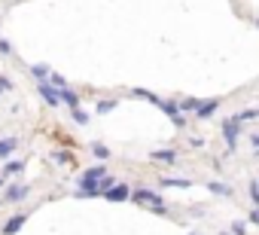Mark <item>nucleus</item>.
Instances as JSON below:
<instances>
[{
  "label": "nucleus",
  "mask_w": 259,
  "mask_h": 235,
  "mask_svg": "<svg viewBox=\"0 0 259 235\" xmlns=\"http://www.w3.org/2000/svg\"><path fill=\"white\" fill-rule=\"evenodd\" d=\"M16 147H19V141H16V138H4V141H0V156H10Z\"/></svg>",
  "instance_id": "13"
},
{
  "label": "nucleus",
  "mask_w": 259,
  "mask_h": 235,
  "mask_svg": "<svg viewBox=\"0 0 259 235\" xmlns=\"http://www.w3.org/2000/svg\"><path fill=\"white\" fill-rule=\"evenodd\" d=\"M31 73H34V76H37V80H46V76H49V73H52V70H49V67H46V64H34V67H31Z\"/></svg>",
  "instance_id": "16"
},
{
  "label": "nucleus",
  "mask_w": 259,
  "mask_h": 235,
  "mask_svg": "<svg viewBox=\"0 0 259 235\" xmlns=\"http://www.w3.org/2000/svg\"><path fill=\"white\" fill-rule=\"evenodd\" d=\"M238 126H241V123H235V120H226V123H223V138H226L229 150L238 147V138H241V129H238Z\"/></svg>",
  "instance_id": "3"
},
{
  "label": "nucleus",
  "mask_w": 259,
  "mask_h": 235,
  "mask_svg": "<svg viewBox=\"0 0 259 235\" xmlns=\"http://www.w3.org/2000/svg\"><path fill=\"white\" fill-rule=\"evenodd\" d=\"M132 199H135L138 205H144V208L156 211V214H165V211H168V208H165V202H162V195H159V192H153V189H135V192H132Z\"/></svg>",
  "instance_id": "2"
},
{
  "label": "nucleus",
  "mask_w": 259,
  "mask_h": 235,
  "mask_svg": "<svg viewBox=\"0 0 259 235\" xmlns=\"http://www.w3.org/2000/svg\"><path fill=\"white\" fill-rule=\"evenodd\" d=\"M162 186H180L183 189V186H189V180L186 177H162Z\"/></svg>",
  "instance_id": "14"
},
{
  "label": "nucleus",
  "mask_w": 259,
  "mask_h": 235,
  "mask_svg": "<svg viewBox=\"0 0 259 235\" xmlns=\"http://www.w3.org/2000/svg\"><path fill=\"white\" fill-rule=\"evenodd\" d=\"M0 186H4V180H0Z\"/></svg>",
  "instance_id": "24"
},
{
  "label": "nucleus",
  "mask_w": 259,
  "mask_h": 235,
  "mask_svg": "<svg viewBox=\"0 0 259 235\" xmlns=\"http://www.w3.org/2000/svg\"><path fill=\"white\" fill-rule=\"evenodd\" d=\"M250 220H253V223H259V208H253V211H250Z\"/></svg>",
  "instance_id": "23"
},
{
  "label": "nucleus",
  "mask_w": 259,
  "mask_h": 235,
  "mask_svg": "<svg viewBox=\"0 0 259 235\" xmlns=\"http://www.w3.org/2000/svg\"><path fill=\"white\" fill-rule=\"evenodd\" d=\"M25 220H28V214H16L13 220H7V226H4V235H16V232L25 226Z\"/></svg>",
  "instance_id": "8"
},
{
  "label": "nucleus",
  "mask_w": 259,
  "mask_h": 235,
  "mask_svg": "<svg viewBox=\"0 0 259 235\" xmlns=\"http://www.w3.org/2000/svg\"><path fill=\"white\" fill-rule=\"evenodd\" d=\"M256 25H259V22H256Z\"/></svg>",
  "instance_id": "25"
},
{
  "label": "nucleus",
  "mask_w": 259,
  "mask_h": 235,
  "mask_svg": "<svg viewBox=\"0 0 259 235\" xmlns=\"http://www.w3.org/2000/svg\"><path fill=\"white\" fill-rule=\"evenodd\" d=\"M159 107H162V110H165V113L171 116V120H174V126H177V129L183 126V110H180V104H171V101H162Z\"/></svg>",
  "instance_id": "6"
},
{
  "label": "nucleus",
  "mask_w": 259,
  "mask_h": 235,
  "mask_svg": "<svg viewBox=\"0 0 259 235\" xmlns=\"http://www.w3.org/2000/svg\"><path fill=\"white\" fill-rule=\"evenodd\" d=\"M232 235H247V223L244 220H235L232 223Z\"/></svg>",
  "instance_id": "19"
},
{
  "label": "nucleus",
  "mask_w": 259,
  "mask_h": 235,
  "mask_svg": "<svg viewBox=\"0 0 259 235\" xmlns=\"http://www.w3.org/2000/svg\"><path fill=\"white\" fill-rule=\"evenodd\" d=\"M235 123H247V120H259V107H250V110H241L238 116H232Z\"/></svg>",
  "instance_id": "12"
},
{
  "label": "nucleus",
  "mask_w": 259,
  "mask_h": 235,
  "mask_svg": "<svg viewBox=\"0 0 259 235\" xmlns=\"http://www.w3.org/2000/svg\"><path fill=\"white\" fill-rule=\"evenodd\" d=\"M128 195H132V189H128V183H113L107 192H104V199H110V202H125Z\"/></svg>",
  "instance_id": "4"
},
{
  "label": "nucleus",
  "mask_w": 259,
  "mask_h": 235,
  "mask_svg": "<svg viewBox=\"0 0 259 235\" xmlns=\"http://www.w3.org/2000/svg\"><path fill=\"white\" fill-rule=\"evenodd\" d=\"M113 107H116V101H101V104H98V113H110Z\"/></svg>",
  "instance_id": "21"
},
{
  "label": "nucleus",
  "mask_w": 259,
  "mask_h": 235,
  "mask_svg": "<svg viewBox=\"0 0 259 235\" xmlns=\"http://www.w3.org/2000/svg\"><path fill=\"white\" fill-rule=\"evenodd\" d=\"M37 92H40V95L46 98V104H49V107H58V104H61L58 92H55V89H52V86H49L46 80H40V83H37Z\"/></svg>",
  "instance_id": "5"
},
{
  "label": "nucleus",
  "mask_w": 259,
  "mask_h": 235,
  "mask_svg": "<svg viewBox=\"0 0 259 235\" xmlns=\"http://www.w3.org/2000/svg\"><path fill=\"white\" fill-rule=\"evenodd\" d=\"M0 52H7V55H10V52H13V46H10L7 40H0Z\"/></svg>",
  "instance_id": "22"
},
{
  "label": "nucleus",
  "mask_w": 259,
  "mask_h": 235,
  "mask_svg": "<svg viewBox=\"0 0 259 235\" xmlns=\"http://www.w3.org/2000/svg\"><path fill=\"white\" fill-rule=\"evenodd\" d=\"M73 120H76L79 126H85V123H89V113H82V110L76 107V110H73Z\"/></svg>",
  "instance_id": "20"
},
{
  "label": "nucleus",
  "mask_w": 259,
  "mask_h": 235,
  "mask_svg": "<svg viewBox=\"0 0 259 235\" xmlns=\"http://www.w3.org/2000/svg\"><path fill=\"white\" fill-rule=\"evenodd\" d=\"M210 186V192H220V195H232V186L229 183H220V180H213V183H207Z\"/></svg>",
  "instance_id": "15"
},
{
  "label": "nucleus",
  "mask_w": 259,
  "mask_h": 235,
  "mask_svg": "<svg viewBox=\"0 0 259 235\" xmlns=\"http://www.w3.org/2000/svg\"><path fill=\"white\" fill-rule=\"evenodd\" d=\"M150 159H153V162H162V165H174V162H177V153H174V150H156Z\"/></svg>",
  "instance_id": "9"
},
{
  "label": "nucleus",
  "mask_w": 259,
  "mask_h": 235,
  "mask_svg": "<svg viewBox=\"0 0 259 235\" xmlns=\"http://www.w3.org/2000/svg\"><path fill=\"white\" fill-rule=\"evenodd\" d=\"M92 153H95L98 159H110V150H107L104 144H92Z\"/></svg>",
  "instance_id": "17"
},
{
  "label": "nucleus",
  "mask_w": 259,
  "mask_h": 235,
  "mask_svg": "<svg viewBox=\"0 0 259 235\" xmlns=\"http://www.w3.org/2000/svg\"><path fill=\"white\" fill-rule=\"evenodd\" d=\"M220 107V101L217 98H210V101H201L198 104V110H195V116H198V120H207V116H213V110Z\"/></svg>",
  "instance_id": "7"
},
{
  "label": "nucleus",
  "mask_w": 259,
  "mask_h": 235,
  "mask_svg": "<svg viewBox=\"0 0 259 235\" xmlns=\"http://www.w3.org/2000/svg\"><path fill=\"white\" fill-rule=\"evenodd\" d=\"M28 195V186H10L7 189V202H22Z\"/></svg>",
  "instance_id": "11"
},
{
  "label": "nucleus",
  "mask_w": 259,
  "mask_h": 235,
  "mask_svg": "<svg viewBox=\"0 0 259 235\" xmlns=\"http://www.w3.org/2000/svg\"><path fill=\"white\" fill-rule=\"evenodd\" d=\"M22 168H25V162H7L4 165V174H19Z\"/></svg>",
  "instance_id": "18"
},
{
  "label": "nucleus",
  "mask_w": 259,
  "mask_h": 235,
  "mask_svg": "<svg viewBox=\"0 0 259 235\" xmlns=\"http://www.w3.org/2000/svg\"><path fill=\"white\" fill-rule=\"evenodd\" d=\"M107 177V168L104 165H95V168H89V171H82V177H79V189H76V195H98V183Z\"/></svg>",
  "instance_id": "1"
},
{
  "label": "nucleus",
  "mask_w": 259,
  "mask_h": 235,
  "mask_svg": "<svg viewBox=\"0 0 259 235\" xmlns=\"http://www.w3.org/2000/svg\"><path fill=\"white\" fill-rule=\"evenodd\" d=\"M58 98H61L70 110H76V107H79V98H76V92H70V86H67V89H61V92H58Z\"/></svg>",
  "instance_id": "10"
}]
</instances>
